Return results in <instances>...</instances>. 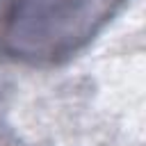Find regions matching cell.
<instances>
[{
	"label": "cell",
	"instance_id": "cell-1",
	"mask_svg": "<svg viewBox=\"0 0 146 146\" xmlns=\"http://www.w3.org/2000/svg\"><path fill=\"white\" fill-rule=\"evenodd\" d=\"M125 0H0V55L30 66L71 59Z\"/></svg>",
	"mask_w": 146,
	"mask_h": 146
}]
</instances>
